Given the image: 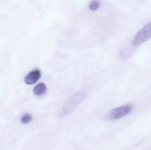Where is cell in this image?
Returning <instances> with one entry per match:
<instances>
[{
  "label": "cell",
  "mask_w": 151,
  "mask_h": 150,
  "mask_svg": "<svg viewBox=\"0 0 151 150\" xmlns=\"http://www.w3.org/2000/svg\"><path fill=\"white\" fill-rule=\"evenodd\" d=\"M47 90V87L45 84L41 83L36 85L33 90V92L36 96H41L43 95Z\"/></svg>",
  "instance_id": "obj_4"
},
{
  "label": "cell",
  "mask_w": 151,
  "mask_h": 150,
  "mask_svg": "<svg viewBox=\"0 0 151 150\" xmlns=\"http://www.w3.org/2000/svg\"><path fill=\"white\" fill-rule=\"evenodd\" d=\"M32 120V116L29 114H24L21 119V122L23 124H26L31 122Z\"/></svg>",
  "instance_id": "obj_5"
},
{
  "label": "cell",
  "mask_w": 151,
  "mask_h": 150,
  "mask_svg": "<svg viewBox=\"0 0 151 150\" xmlns=\"http://www.w3.org/2000/svg\"><path fill=\"white\" fill-rule=\"evenodd\" d=\"M151 38V21L144 26L137 33L132 40L133 46L138 45Z\"/></svg>",
  "instance_id": "obj_2"
},
{
  "label": "cell",
  "mask_w": 151,
  "mask_h": 150,
  "mask_svg": "<svg viewBox=\"0 0 151 150\" xmlns=\"http://www.w3.org/2000/svg\"><path fill=\"white\" fill-rule=\"evenodd\" d=\"M41 76V72L39 69L34 70L29 72L24 78V82L27 84L31 85L37 82Z\"/></svg>",
  "instance_id": "obj_3"
},
{
  "label": "cell",
  "mask_w": 151,
  "mask_h": 150,
  "mask_svg": "<svg viewBox=\"0 0 151 150\" xmlns=\"http://www.w3.org/2000/svg\"><path fill=\"white\" fill-rule=\"evenodd\" d=\"M133 108L132 105H127L113 109L105 116V119L106 121L119 119L129 114Z\"/></svg>",
  "instance_id": "obj_1"
},
{
  "label": "cell",
  "mask_w": 151,
  "mask_h": 150,
  "mask_svg": "<svg viewBox=\"0 0 151 150\" xmlns=\"http://www.w3.org/2000/svg\"><path fill=\"white\" fill-rule=\"evenodd\" d=\"M99 3L98 1H92L89 4V8L91 10H96L98 9Z\"/></svg>",
  "instance_id": "obj_6"
}]
</instances>
